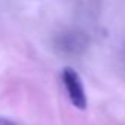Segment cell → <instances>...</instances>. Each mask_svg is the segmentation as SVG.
<instances>
[{
  "label": "cell",
  "mask_w": 125,
  "mask_h": 125,
  "mask_svg": "<svg viewBox=\"0 0 125 125\" xmlns=\"http://www.w3.org/2000/svg\"><path fill=\"white\" fill-rule=\"evenodd\" d=\"M62 81H63V85H65V90L68 93L71 103L77 109L85 110L87 109V96H85V90H84V85H83V81H81L78 72L71 66L63 68V71H62Z\"/></svg>",
  "instance_id": "cell-1"
},
{
  "label": "cell",
  "mask_w": 125,
  "mask_h": 125,
  "mask_svg": "<svg viewBox=\"0 0 125 125\" xmlns=\"http://www.w3.org/2000/svg\"><path fill=\"white\" fill-rule=\"evenodd\" d=\"M0 125H18V124L10 119H6V118H0Z\"/></svg>",
  "instance_id": "cell-2"
}]
</instances>
